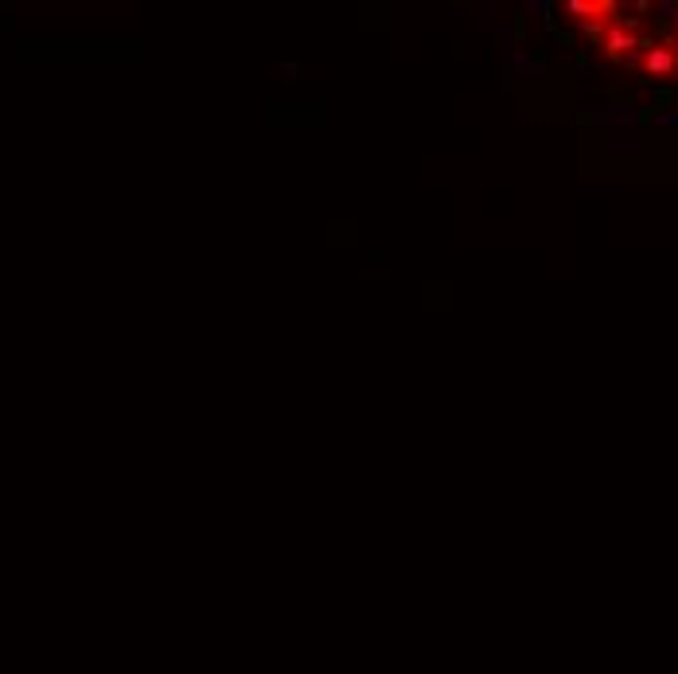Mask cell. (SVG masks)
<instances>
[{
    "instance_id": "1",
    "label": "cell",
    "mask_w": 678,
    "mask_h": 674,
    "mask_svg": "<svg viewBox=\"0 0 678 674\" xmlns=\"http://www.w3.org/2000/svg\"><path fill=\"white\" fill-rule=\"evenodd\" d=\"M640 47H647V74H655V78L675 74V55L666 47H655L651 39H640Z\"/></svg>"
}]
</instances>
